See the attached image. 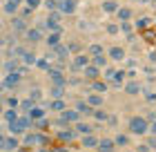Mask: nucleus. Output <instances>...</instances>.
<instances>
[{"label": "nucleus", "mask_w": 156, "mask_h": 152, "mask_svg": "<svg viewBox=\"0 0 156 152\" xmlns=\"http://www.w3.org/2000/svg\"><path fill=\"white\" fill-rule=\"evenodd\" d=\"M31 123H29V119H25V117H16L13 121H9V130L13 134H20V132H25L27 128H29Z\"/></svg>", "instance_id": "1"}, {"label": "nucleus", "mask_w": 156, "mask_h": 152, "mask_svg": "<svg viewBox=\"0 0 156 152\" xmlns=\"http://www.w3.org/2000/svg\"><path fill=\"white\" fill-rule=\"evenodd\" d=\"M147 128H150V125H147V121H145L143 117H134V119L129 121V130H132L134 134H145Z\"/></svg>", "instance_id": "2"}, {"label": "nucleus", "mask_w": 156, "mask_h": 152, "mask_svg": "<svg viewBox=\"0 0 156 152\" xmlns=\"http://www.w3.org/2000/svg\"><path fill=\"white\" fill-rule=\"evenodd\" d=\"M76 2H78V0H60V2H58V9H60L62 13H74Z\"/></svg>", "instance_id": "3"}, {"label": "nucleus", "mask_w": 156, "mask_h": 152, "mask_svg": "<svg viewBox=\"0 0 156 152\" xmlns=\"http://www.w3.org/2000/svg\"><path fill=\"white\" fill-rule=\"evenodd\" d=\"M96 148H98V152H114V141L103 139V141H98V143H96Z\"/></svg>", "instance_id": "4"}, {"label": "nucleus", "mask_w": 156, "mask_h": 152, "mask_svg": "<svg viewBox=\"0 0 156 152\" xmlns=\"http://www.w3.org/2000/svg\"><path fill=\"white\" fill-rule=\"evenodd\" d=\"M85 65H89V56L87 54H80V56H76V58H74L72 69H80V67H85Z\"/></svg>", "instance_id": "5"}, {"label": "nucleus", "mask_w": 156, "mask_h": 152, "mask_svg": "<svg viewBox=\"0 0 156 152\" xmlns=\"http://www.w3.org/2000/svg\"><path fill=\"white\" fill-rule=\"evenodd\" d=\"M58 20H60L58 13H49V18H47V27H49V29H54V32H60Z\"/></svg>", "instance_id": "6"}, {"label": "nucleus", "mask_w": 156, "mask_h": 152, "mask_svg": "<svg viewBox=\"0 0 156 152\" xmlns=\"http://www.w3.org/2000/svg\"><path fill=\"white\" fill-rule=\"evenodd\" d=\"M47 74H49V76H51L54 81H56V85H65V78H62L60 69H51V67H49V72H47Z\"/></svg>", "instance_id": "7"}, {"label": "nucleus", "mask_w": 156, "mask_h": 152, "mask_svg": "<svg viewBox=\"0 0 156 152\" xmlns=\"http://www.w3.org/2000/svg\"><path fill=\"white\" fill-rule=\"evenodd\" d=\"M18 81H20V76L18 74H7V78H5V87H16L18 85Z\"/></svg>", "instance_id": "8"}, {"label": "nucleus", "mask_w": 156, "mask_h": 152, "mask_svg": "<svg viewBox=\"0 0 156 152\" xmlns=\"http://www.w3.org/2000/svg\"><path fill=\"white\" fill-rule=\"evenodd\" d=\"M140 90H143V87H140V83H136V81H132V83L125 85V92L127 94H140Z\"/></svg>", "instance_id": "9"}, {"label": "nucleus", "mask_w": 156, "mask_h": 152, "mask_svg": "<svg viewBox=\"0 0 156 152\" xmlns=\"http://www.w3.org/2000/svg\"><path fill=\"white\" fill-rule=\"evenodd\" d=\"M85 76L87 78H98V67H94V65H85Z\"/></svg>", "instance_id": "10"}, {"label": "nucleus", "mask_w": 156, "mask_h": 152, "mask_svg": "<svg viewBox=\"0 0 156 152\" xmlns=\"http://www.w3.org/2000/svg\"><path fill=\"white\" fill-rule=\"evenodd\" d=\"M54 54L58 56V58H65V56L69 54V47H65V45H54Z\"/></svg>", "instance_id": "11"}, {"label": "nucleus", "mask_w": 156, "mask_h": 152, "mask_svg": "<svg viewBox=\"0 0 156 152\" xmlns=\"http://www.w3.org/2000/svg\"><path fill=\"white\" fill-rule=\"evenodd\" d=\"M62 121H78L76 110H62Z\"/></svg>", "instance_id": "12"}, {"label": "nucleus", "mask_w": 156, "mask_h": 152, "mask_svg": "<svg viewBox=\"0 0 156 152\" xmlns=\"http://www.w3.org/2000/svg\"><path fill=\"white\" fill-rule=\"evenodd\" d=\"M96 136H91V134H85V139H83V146L85 148H96Z\"/></svg>", "instance_id": "13"}, {"label": "nucleus", "mask_w": 156, "mask_h": 152, "mask_svg": "<svg viewBox=\"0 0 156 152\" xmlns=\"http://www.w3.org/2000/svg\"><path fill=\"white\" fill-rule=\"evenodd\" d=\"M109 56H112V58H114V61H123V56H125V52H123V49H120V47H112V52H109Z\"/></svg>", "instance_id": "14"}, {"label": "nucleus", "mask_w": 156, "mask_h": 152, "mask_svg": "<svg viewBox=\"0 0 156 152\" xmlns=\"http://www.w3.org/2000/svg\"><path fill=\"white\" fill-rule=\"evenodd\" d=\"M78 114H94V110H91V105H87V103H78V110H76Z\"/></svg>", "instance_id": "15"}, {"label": "nucleus", "mask_w": 156, "mask_h": 152, "mask_svg": "<svg viewBox=\"0 0 156 152\" xmlns=\"http://www.w3.org/2000/svg\"><path fill=\"white\" fill-rule=\"evenodd\" d=\"M16 148H18V141H16V139H5V143H2V150H11V152H13Z\"/></svg>", "instance_id": "16"}, {"label": "nucleus", "mask_w": 156, "mask_h": 152, "mask_svg": "<svg viewBox=\"0 0 156 152\" xmlns=\"http://www.w3.org/2000/svg\"><path fill=\"white\" fill-rule=\"evenodd\" d=\"M103 9L105 11H116L118 9V2H116V0H107V2H103Z\"/></svg>", "instance_id": "17"}, {"label": "nucleus", "mask_w": 156, "mask_h": 152, "mask_svg": "<svg viewBox=\"0 0 156 152\" xmlns=\"http://www.w3.org/2000/svg\"><path fill=\"white\" fill-rule=\"evenodd\" d=\"M105 65H107V58H105L103 54L94 56V67H105Z\"/></svg>", "instance_id": "18"}, {"label": "nucleus", "mask_w": 156, "mask_h": 152, "mask_svg": "<svg viewBox=\"0 0 156 152\" xmlns=\"http://www.w3.org/2000/svg\"><path fill=\"white\" fill-rule=\"evenodd\" d=\"M78 132H83V134H91V130H94V128H91L89 125V123H78Z\"/></svg>", "instance_id": "19"}, {"label": "nucleus", "mask_w": 156, "mask_h": 152, "mask_svg": "<svg viewBox=\"0 0 156 152\" xmlns=\"http://www.w3.org/2000/svg\"><path fill=\"white\" fill-rule=\"evenodd\" d=\"M58 40H60V32H54L51 36L47 38V43H49V47H54V45H58Z\"/></svg>", "instance_id": "20"}, {"label": "nucleus", "mask_w": 156, "mask_h": 152, "mask_svg": "<svg viewBox=\"0 0 156 152\" xmlns=\"http://www.w3.org/2000/svg\"><path fill=\"white\" fill-rule=\"evenodd\" d=\"M118 11V20H129L132 18V11L129 9H116Z\"/></svg>", "instance_id": "21"}, {"label": "nucleus", "mask_w": 156, "mask_h": 152, "mask_svg": "<svg viewBox=\"0 0 156 152\" xmlns=\"http://www.w3.org/2000/svg\"><path fill=\"white\" fill-rule=\"evenodd\" d=\"M27 38L34 40V43L40 40V29H29V32H27Z\"/></svg>", "instance_id": "22"}, {"label": "nucleus", "mask_w": 156, "mask_h": 152, "mask_svg": "<svg viewBox=\"0 0 156 152\" xmlns=\"http://www.w3.org/2000/svg\"><path fill=\"white\" fill-rule=\"evenodd\" d=\"M42 114H45V110H40V107H34V110H29V117H31V119H42Z\"/></svg>", "instance_id": "23"}, {"label": "nucleus", "mask_w": 156, "mask_h": 152, "mask_svg": "<svg viewBox=\"0 0 156 152\" xmlns=\"http://www.w3.org/2000/svg\"><path fill=\"white\" fill-rule=\"evenodd\" d=\"M72 139H74L72 130H62V132H60V141H72Z\"/></svg>", "instance_id": "24"}, {"label": "nucleus", "mask_w": 156, "mask_h": 152, "mask_svg": "<svg viewBox=\"0 0 156 152\" xmlns=\"http://www.w3.org/2000/svg\"><path fill=\"white\" fill-rule=\"evenodd\" d=\"M87 54H91V56H98V54H103V47H101V45H91V47L87 49Z\"/></svg>", "instance_id": "25"}, {"label": "nucleus", "mask_w": 156, "mask_h": 152, "mask_svg": "<svg viewBox=\"0 0 156 152\" xmlns=\"http://www.w3.org/2000/svg\"><path fill=\"white\" fill-rule=\"evenodd\" d=\"M62 94H65V92H62V85H56V87H51V96H54V98H60Z\"/></svg>", "instance_id": "26"}, {"label": "nucleus", "mask_w": 156, "mask_h": 152, "mask_svg": "<svg viewBox=\"0 0 156 152\" xmlns=\"http://www.w3.org/2000/svg\"><path fill=\"white\" fill-rule=\"evenodd\" d=\"M114 143H116V146H127V143H129V139H127V136H125V134H118Z\"/></svg>", "instance_id": "27"}, {"label": "nucleus", "mask_w": 156, "mask_h": 152, "mask_svg": "<svg viewBox=\"0 0 156 152\" xmlns=\"http://www.w3.org/2000/svg\"><path fill=\"white\" fill-rule=\"evenodd\" d=\"M101 103H103V98H101V96H96V94L87 98V105H101Z\"/></svg>", "instance_id": "28"}, {"label": "nucleus", "mask_w": 156, "mask_h": 152, "mask_svg": "<svg viewBox=\"0 0 156 152\" xmlns=\"http://www.w3.org/2000/svg\"><path fill=\"white\" fill-rule=\"evenodd\" d=\"M51 110L62 112V110H65V103H62V101H51Z\"/></svg>", "instance_id": "29"}, {"label": "nucleus", "mask_w": 156, "mask_h": 152, "mask_svg": "<svg viewBox=\"0 0 156 152\" xmlns=\"http://www.w3.org/2000/svg\"><path fill=\"white\" fill-rule=\"evenodd\" d=\"M23 56H25V63H27V65H34V63H36V56H34V54H29V52H25Z\"/></svg>", "instance_id": "30"}, {"label": "nucleus", "mask_w": 156, "mask_h": 152, "mask_svg": "<svg viewBox=\"0 0 156 152\" xmlns=\"http://www.w3.org/2000/svg\"><path fill=\"white\" fill-rule=\"evenodd\" d=\"M45 7H47L49 11H56V9H58V2H56V0H47V2H45Z\"/></svg>", "instance_id": "31"}, {"label": "nucleus", "mask_w": 156, "mask_h": 152, "mask_svg": "<svg viewBox=\"0 0 156 152\" xmlns=\"http://www.w3.org/2000/svg\"><path fill=\"white\" fill-rule=\"evenodd\" d=\"M25 2H27V7H29V9H36V7H40L42 0H25Z\"/></svg>", "instance_id": "32"}, {"label": "nucleus", "mask_w": 156, "mask_h": 152, "mask_svg": "<svg viewBox=\"0 0 156 152\" xmlns=\"http://www.w3.org/2000/svg\"><path fill=\"white\" fill-rule=\"evenodd\" d=\"M152 18H143V20H136V29H145V25L150 23Z\"/></svg>", "instance_id": "33"}, {"label": "nucleus", "mask_w": 156, "mask_h": 152, "mask_svg": "<svg viewBox=\"0 0 156 152\" xmlns=\"http://www.w3.org/2000/svg\"><path fill=\"white\" fill-rule=\"evenodd\" d=\"M13 29L23 32V29H25V23H23V20H20V18H18V20H13Z\"/></svg>", "instance_id": "34"}, {"label": "nucleus", "mask_w": 156, "mask_h": 152, "mask_svg": "<svg viewBox=\"0 0 156 152\" xmlns=\"http://www.w3.org/2000/svg\"><path fill=\"white\" fill-rule=\"evenodd\" d=\"M5 119L7 121H13V119H16V110H7L5 112Z\"/></svg>", "instance_id": "35"}, {"label": "nucleus", "mask_w": 156, "mask_h": 152, "mask_svg": "<svg viewBox=\"0 0 156 152\" xmlns=\"http://www.w3.org/2000/svg\"><path fill=\"white\" fill-rule=\"evenodd\" d=\"M94 114H96V119H98V121H107V114H105V112L98 110V112H94Z\"/></svg>", "instance_id": "36"}, {"label": "nucleus", "mask_w": 156, "mask_h": 152, "mask_svg": "<svg viewBox=\"0 0 156 152\" xmlns=\"http://www.w3.org/2000/svg\"><path fill=\"white\" fill-rule=\"evenodd\" d=\"M94 90H98V92H105L107 87H105V83H94Z\"/></svg>", "instance_id": "37"}, {"label": "nucleus", "mask_w": 156, "mask_h": 152, "mask_svg": "<svg viewBox=\"0 0 156 152\" xmlns=\"http://www.w3.org/2000/svg\"><path fill=\"white\" fill-rule=\"evenodd\" d=\"M31 101H40V90H34L31 92Z\"/></svg>", "instance_id": "38"}, {"label": "nucleus", "mask_w": 156, "mask_h": 152, "mask_svg": "<svg viewBox=\"0 0 156 152\" xmlns=\"http://www.w3.org/2000/svg\"><path fill=\"white\" fill-rule=\"evenodd\" d=\"M120 29H123L125 34H129V32H132V27H129V25H127V23H125V20H123V25H120Z\"/></svg>", "instance_id": "39"}, {"label": "nucleus", "mask_w": 156, "mask_h": 152, "mask_svg": "<svg viewBox=\"0 0 156 152\" xmlns=\"http://www.w3.org/2000/svg\"><path fill=\"white\" fill-rule=\"evenodd\" d=\"M20 2H23V0H9V2H7V5H11L13 9H18V5H20Z\"/></svg>", "instance_id": "40"}, {"label": "nucleus", "mask_w": 156, "mask_h": 152, "mask_svg": "<svg viewBox=\"0 0 156 152\" xmlns=\"http://www.w3.org/2000/svg\"><path fill=\"white\" fill-rule=\"evenodd\" d=\"M107 32H109V34H116L118 27H116V25H107Z\"/></svg>", "instance_id": "41"}, {"label": "nucleus", "mask_w": 156, "mask_h": 152, "mask_svg": "<svg viewBox=\"0 0 156 152\" xmlns=\"http://www.w3.org/2000/svg\"><path fill=\"white\" fill-rule=\"evenodd\" d=\"M136 152H150V148H145V146H138V148H136Z\"/></svg>", "instance_id": "42"}, {"label": "nucleus", "mask_w": 156, "mask_h": 152, "mask_svg": "<svg viewBox=\"0 0 156 152\" xmlns=\"http://www.w3.org/2000/svg\"><path fill=\"white\" fill-rule=\"evenodd\" d=\"M2 143H5V139H2V134H0V148H2Z\"/></svg>", "instance_id": "43"}, {"label": "nucleus", "mask_w": 156, "mask_h": 152, "mask_svg": "<svg viewBox=\"0 0 156 152\" xmlns=\"http://www.w3.org/2000/svg\"><path fill=\"white\" fill-rule=\"evenodd\" d=\"M40 152H56V150H40Z\"/></svg>", "instance_id": "44"}, {"label": "nucleus", "mask_w": 156, "mask_h": 152, "mask_svg": "<svg viewBox=\"0 0 156 152\" xmlns=\"http://www.w3.org/2000/svg\"><path fill=\"white\" fill-rule=\"evenodd\" d=\"M2 90H5V85H2V83H0V92H2Z\"/></svg>", "instance_id": "45"}, {"label": "nucleus", "mask_w": 156, "mask_h": 152, "mask_svg": "<svg viewBox=\"0 0 156 152\" xmlns=\"http://www.w3.org/2000/svg\"><path fill=\"white\" fill-rule=\"evenodd\" d=\"M0 112H2V107H0Z\"/></svg>", "instance_id": "46"}, {"label": "nucleus", "mask_w": 156, "mask_h": 152, "mask_svg": "<svg viewBox=\"0 0 156 152\" xmlns=\"http://www.w3.org/2000/svg\"><path fill=\"white\" fill-rule=\"evenodd\" d=\"M18 152H23V150H18Z\"/></svg>", "instance_id": "47"}]
</instances>
